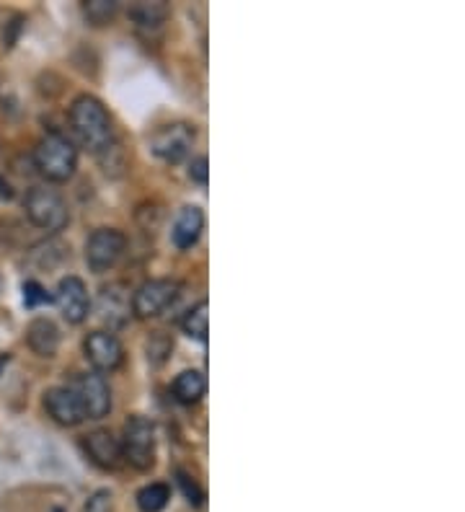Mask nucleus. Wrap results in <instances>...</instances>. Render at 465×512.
<instances>
[{
	"instance_id": "0eeeda50",
	"label": "nucleus",
	"mask_w": 465,
	"mask_h": 512,
	"mask_svg": "<svg viewBox=\"0 0 465 512\" xmlns=\"http://www.w3.org/2000/svg\"><path fill=\"white\" fill-rule=\"evenodd\" d=\"M179 295V282L174 280H148L132 295V313L137 319H155L161 316Z\"/></svg>"
},
{
	"instance_id": "dca6fc26",
	"label": "nucleus",
	"mask_w": 465,
	"mask_h": 512,
	"mask_svg": "<svg viewBox=\"0 0 465 512\" xmlns=\"http://www.w3.org/2000/svg\"><path fill=\"white\" fill-rule=\"evenodd\" d=\"M168 16H171V8H168V3H163V0H155V3H145V0H140V3H135V6L130 8V19L135 21V26L140 29V32H161L163 24L168 21Z\"/></svg>"
},
{
	"instance_id": "f3484780",
	"label": "nucleus",
	"mask_w": 465,
	"mask_h": 512,
	"mask_svg": "<svg viewBox=\"0 0 465 512\" xmlns=\"http://www.w3.org/2000/svg\"><path fill=\"white\" fill-rule=\"evenodd\" d=\"M171 391H174L176 401H181V404H197L207 391L205 373H199V370H184V373L176 375Z\"/></svg>"
},
{
	"instance_id": "1a4fd4ad",
	"label": "nucleus",
	"mask_w": 465,
	"mask_h": 512,
	"mask_svg": "<svg viewBox=\"0 0 465 512\" xmlns=\"http://www.w3.org/2000/svg\"><path fill=\"white\" fill-rule=\"evenodd\" d=\"M86 360L96 373H114L124 363V347L112 331H91L83 342Z\"/></svg>"
},
{
	"instance_id": "aec40b11",
	"label": "nucleus",
	"mask_w": 465,
	"mask_h": 512,
	"mask_svg": "<svg viewBox=\"0 0 465 512\" xmlns=\"http://www.w3.org/2000/svg\"><path fill=\"white\" fill-rule=\"evenodd\" d=\"M117 13L119 3H114V0H88V3H83V16L93 26L112 24L117 19Z\"/></svg>"
},
{
	"instance_id": "2eb2a0df",
	"label": "nucleus",
	"mask_w": 465,
	"mask_h": 512,
	"mask_svg": "<svg viewBox=\"0 0 465 512\" xmlns=\"http://www.w3.org/2000/svg\"><path fill=\"white\" fill-rule=\"evenodd\" d=\"M26 344L37 357H55L60 350V329L52 319H34L26 326Z\"/></svg>"
},
{
	"instance_id": "9d476101",
	"label": "nucleus",
	"mask_w": 465,
	"mask_h": 512,
	"mask_svg": "<svg viewBox=\"0 0 465 512\" xmlns=\"http://www.w3.org/2000/svg\"><path fill=\"white\" fill-rule=\"evenodd\" d=\"M55 300L62 311V319L68 324H83L88 319V313H91V295H88L86 282L81 277H62L60 285H57Z\"/></svg>"
},
{
	"instance_id": "9b49d317",
	"label": "nucleus",
	"mask_w": 465,
	"mask_h": 512,
	"mask_svg": "<svg viewBox=\"0 0 465 512\" xmlns=\"http://www.w3.org/2000/svg\"><path fill=\"white\" fill-rule=\"evenodd\" d=\"M130 313H132V298L127 285H122V282H112V285L101 288L99 293L101 321H106L112 329H119V326L127 324Z\"/></svg>"
},
{
	"instance_id": "7ed1b4c3",
	"label": "nucleus",
	"mask_w": 465,
	"mask_h": 512,
	"mask_svg": "<svg viewBox=\"0 0 465 512\" xmlns=\"http://www.w3.org/2000/svg\"><path fill=\"white\" fill-rule=\"evenodd\" d=\"M26 218L47 233H60L70 223V210L62 194L50 187H31L24 197Z\"/></svg>"
},
{
	"instance_id": "a878e982",
	"label": "nucleus",
	"mask_w": 465,
	"mask_h": 512,
	"mask_svg": "<svg viewBox=\"0 0 465 512\" xmlns=\"http://www.w3.org/2000/svg\"><path fill=\"white\" fill-rule=\"evenodd\" d=\"M0 197H3V200H13V189H11V184L3 182V179H0Z\"/></svg>"
},
{
	"instance_id": "6ab92c4d",
	"label": "nucleus",
	"mask_w": 465,
	"mask_h": 512,
	"mask_svg": "<svg viewBox=\"0 0 465 512\" xmlns=\"http://www.w3.org/2000/svg\"><path fill=\"white\" fill-rule=\"evenodd\" d=\"M168 500H171V489L161 484V481L148 484V487L137 492V507L143 512H161L168 505Z\"/></svg>"
},
{
	"instance_id": "39448f33",
	"label": "nucleus",
	"mask_w": 465,
	"mask_h": 512,
	"mask_svg": "<svg viewBox=\"0 0 465 512\" xmlns=\"http://www.w3.org/2000/svg\"><path fill=\"white\" fill-rule=\"evenodd\" d=\"M127 251V236L117 228H96L86 241V264L93 275H104Z\"/></svg>"
},
{
	"instance_id": "f8f14e48",
	"label": "nucleus",
	"mask_w": 465,
	"mask_h": 512,
	"mask_svg": "<svg viewBox=\"0 0 465 512\" xmlns=\"http://www.w3.org/2000/svg\"><path fill=\"white\" fill-rule=\"evenodd\" d=\"M44 409L62 427L81 425L86 414L81 409V401L73 394V388H50L44 391Z\"/></svg>"
},
{
	"instance_id": "6e6552de",
	"label": "nucleus",
	"mask_w": 465,
	"mask_h": 512,
	"mask_svg": "<svg viewBox=\"0 0 465 512\" xmlns=\"http://www.w3.org/2000/svg\"><path fill=\"white\" fill-rule=\"evenodd\" d=\"M73 394L81 401V409L86 419H104L112 412V391L104 375L99 373H83L73 381Z\"/></svg>"
},
{
	"instance_id": "20e7f679",
	"label": "nucleus",
	"mask_w": 465,
	"mask_h": 512,
	"mask_svg": "<svg viewBox=\"0 0 465 512\" xmlns=\"http://www.w3.org/2000/svg\"><path fill=\"white\" fill-rule=\"evenodd\" d=\"M122 461H127L132 469L148 471L155 463V427L145 417H130L124 422L122 432Z\"/></svg>"
},
{
	"instance_id": "412c9836",
	"label": "nucleus",
	"mask_w": 465,
	"mask_h": 512,
	"mask_svg": "<svg viewBox=\"0 0 465 512\" xmlns=\"http://www.w3.org/2000/svg\"><path fill=\"white\" fill-rule=\"evenodd\" d=\"M52 295L47 293V290L39 285L37 280H26L24 282V303L26 308H37V306H44V303H52Z\"/></svg>"
},
{
	"instance_id": "423d86ee",
	"label": "nucleus",
	"mask_w": 465,
	"mask_h": 512,
	"mask_svg": "<svg viewBox=\"0 0 465 512\" xmlns=\"http://www.w3.org/2000/svg\"><path fill=\"white\" fill-rule=\"evenodd\" d=\"M194 140H197V130L189 122H174V125H166L155 132L150 138V150L155 156L161 158L163 163H181L194 148Z\"/></svg>"
},
{
	"instance_id": "393cba45",
	"label": "nucleus",
	"mask_w": 465,
	"mask_h": 512,
	"mask_svg": "<svg viewBox=\"0 0 465 512\" xmlns=\"http://www.w3.org/2000/svg\"><path fill=\"white\" fill-rule=\"evenodd\" d=\"M189 179L205 187L207 179H210V161H207L205 156L194 158V161L189 163Z\"/></svg>"
},
{
	"instance_id": "4468645a",
	"label": "nucleus",
	"mask_w": 465,
	"mask_h": 512,
	"mask_svg": "<svg viewBox=\"0 0 465 512\" xmlns=\"http://www.w3.org/2000/svg\"><path fill=\"white\" fill-rule=\"evenodd\" d=\"M202 231H205V213L197 205H186L176 215L174 228H171V241L179 251H189L199 241Z\"/></svg>"
},
{
	"instance_id": "ddd939ff",
	"label": "nucleus",
	"mask_w": 465,
	"mask_h": 512,
	"mask_svg": "<svg viewBox=\"0 0 465 512\" xmlns=\"http://www.w3.org/2000/svg\"><path fill=\"white\" fill-rule=\"evenodd\" d=\"M83 450L99 469L114 471L122 463V445L109 430H93L83 438Z\"/></svg>"
},
{
	"instance_id": "f03ea898",
	"label": "nucleus",
	"mask_w": 465,
	"mask_h": 512,
	"mask_svg": "<svg viewBox=\"0 0 465 512\" xmlns=\"http://www.w3.org/2000/svg\"><path fill=\"white\" fill-rule=\"evenodd\" d=\"M34 166L47 182H70L78 169V150L60 132H50L47 138L39 140L37 150H34Z\"/></svg>"
},
{
	"instance_id": "4be33fe9",
	"label": "nucleus",
	"mask_w": 465,
	"mask_h": 512,
	"mask_svg": "<svg viewBox=\"0 0 465 512\" xmlns=\"http://www.w3.org/2000/svg\"><path fill=\"white\" fill-rule=\"evenodd\" d=\"M171 347H174V342H171L163 331H155L153 337L148 339V357L153 363H163L168 352H171Z\"/></svg>"
},
{
	"instance_id": "5701e85b",
	"label": "nucleus",
	"mask_w": 465,
	"mask_h": 512,
	"mask_svg": "<svg viewBox=\"0 0 465 512\" xmlns=\"http://www.w3.org/2000/svg\"><path fill=\"white\" fill-rule=\"evenodd\" d=\"M83 512H114V494L109 489H99L88 497Z\"/></svg>"
},
{
	"instance_id": "a211bd4d",
	"label": "nucleus",
	"mask_w": 465,
	"mask_h": 512,
	"mask_svg": "<svg viewBox=\"0 0 465 512\" xmlns=\"http://www.w3.org/2000/svg\"><path fill=\"white\" fill-rule=\"evenodd\" d=\"M181 329H184L186 337L207 342V334H210V306H207V300H199L197 306L186 313L184 321H181Z\"/></svg>"
},
{
	"instance_id": "b1692460",
	"label": "nucleus",
	"mask_w": 465,
	"mask_h": 512,
	"mask_svg": "<svg viewBox=\"0 0 465 512\" xmlns=\"http://www.w3.org/2000/svg\"><path fill=\"white\" fill-rule=\"evenodd\" d=\"M179 484H181V489H184L186 500L192 502L194 507H199L202 502H205V492L197 487V481H194L192 476H186L184 471H179Z\"/></svg>"
},
{
	"instance_id": "f257e3e1",
	"label": "nucleus",
	"mask_w": 465,
	"mask_h": 512,
	"mask_svg": "<svg viewBox=\"0 0 465 512\" xmlns=\"http://www.w3.org/2000/svg\"><path fill=\"white\" fill-rule=\"evenodd\" d=\"M70 127L78 135V140L96 156L114 143L112 117H109L104 104L91 94H83L73 101V107H70Z\"/></svg>"
},
{
	"instance_id": "bb28decb",
	"label": "nucleus",
	"mask_w": 465,
	"mask_h": 512,
	"mask_svg": "<svg viewBox=\"0 0 465 512\" xmlns=\"http://www.w3.org/2000/svg\"><path fill=\"white\" fill-rule=\"evenodd\" d=\"M8 363V355H3V357H0V370H3V365H6Z\"/></svg>"
}]
</instances>
